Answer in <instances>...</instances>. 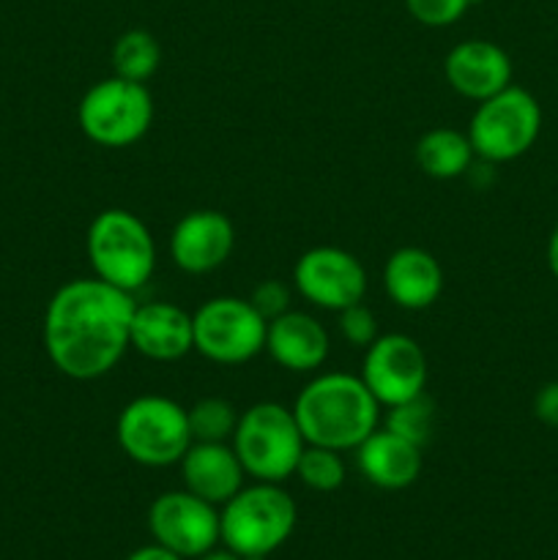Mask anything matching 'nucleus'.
<instances>
[{
    "label": "nucleus",
    "instance_id": "obj_1",
    "mask_svg": "<svg viewBox=\"0 0 558 560\" xmlns=\"http://www.w3.org/2000/svg\"><path fill=\"white\" fill-rule=\"evenodd\" d=\"M135 293L98 277L60 284L44 312V350L60 375L96 381L113 372L126 355L135 317Z\"/></svg>",
    "mask_w": 558,
    "mask_h": 560
},
{
    "label": "nucleus",
    "instance_id": "obj_2",
    "mask_svg": "<svg viewBox=\"0 0 558 560\" xmlns=\"http://www.w3.org/2000/svg\"><path fill=\"white\" fill-rule=\"evenodd\" d=\"M293 416L306 443L345 454L377 430L381 402L359 375L323 372L301 388Z\"/></svg>",
    "mask_w": 558,
    "mask_h": 560
},
{
    "label": "nucleus",
    "instance_id": "obj_3",
    "mask_svg": "<svg viewBox=\"0 0 558 560\" xmlns=\"http://www.w3.org/2000/svg\"><path fill=\"white\" fill-rule=\"evenodd\" d=\"M299 509L288 490L271 481H255L241 487L219 509V536L235 556H271L293 536Z\"/></svg>",
    "mask_w": 558,
    "mask_h": 560
},
{
    "label": "nucleus",
    "instance_id": "obj_4",
    "mask_svg": "<svg viewBox=\"0 0 558 560\" xmlns=\"http://www.w3.org/2000/svg\"><path fill=\"white\" fill-rule=\"evenodd\" d=\"M85 252L93 277L126 293L146 288L156 271V244L151 230L126 208H107L93 217L85 235Z\"/></svg>",
    "mask_w": 558,
    "mask_h": 560
},
{
    "label": "nucleus",
    "instance_id": "obj_5",
    "mask_svg": "<svg viewBox=\"0 0 558 560\" xmlns=\"http://www.w3.org/2000/svg\"><path fill=\"white\" fill-rule=\"evenodd\" d=\"M230 446L239 454L246 476L255 481L282 485L295 476V465L306 441L293 408L279 402H255L239 416Z\"/></svg>",
    "mask_w": 558,
    "mask_h": 560
},
{
    "label": "nucleus",
    "instance_id": "obj_6",
    "mask_svg": "<svg viewBox=\"0 0 558 560\" xmlns=\"http://www.w3.org/2000/svg\"><path fill=\"white\" fill-rule=\"evenodd\" d=\"M115 441L131 463L146 468L178 465L195 443L186 408L162 394H146L124 405L115 421Z\"/></svg>",
    "mask_w": 558,
    "mask_h": 560
},
{
    "label": "nucleus",
    "instance_id": "obj_7",
    "mask_svg": "<svg viewBox=\"0 0 558 560\" xmlns=\"http://www.w3.org/2000/svg\"><path fill=\"white\" fill-rule=\"evenodd\" d=\"M542 107L531 91L509 85L476 104L468 124V140L476 159L487 164L514 162L539 140Z\"/></svg>",
    "mask_w": 558,
    "mask_h": 560
},
{
    "label": "nucleus",
    "instance_id": "obj_8",
    "mask_svg": "<svg viewBox=\"0 0 558 560\" xmlns=\"http://www.w3.org/2000/svg\"><path fill=\"white\" fill-rule=\"evenodd\" d=\"M82 135L102 148H129L153 124V96L146 82L107 77L85 91L77 107Z\"/></svg>",
    "mask_w": 558,
    "mask_h": 560
},
{
    "label": "nucleus",
    "instance_id": "obj_9",
    "mask_svg": "<svg viewBox=\"0 0 558 560\" xmlns=\"http://www.w3.org/2000/svg\"><path fill=\"white\" fill-rule=\"evenodd\" d=\"M266 326L249 299L217 295L191 315L195 350L222 366H239L266 350Z\"/></svg>",
    "mask_w": 558,
    "mask_h": 560
},
{
    "label": "nucleus",
    "instance_id": "obj_10",
    "mask_svg": "<svg viewBox=\"0 0 558 560\" xmlns=\"http://www.w3.org/2000/svg\"><path fill=\"white\" fill-rule=\"evenodd\" d=\"M427 355L408 334H381L364 348L359 377L370 388L381 408L408 402L427 388Z\"/></svg>",
    "mask_w": 558,
    "mask_h": 560
},
{
    "label": "nucleus",
    "instance_id": "obj_11",
    "mask_svg": "<svg viewBox=\"0 0 558 560\" xmlns=\"http://www.w3.org/2000/svg\"><path fill=\"white\" fill-rule=\"evenodd\" d=\"M148 530L156 545L184 560H195L222 541L219 506L191 495L189 490L162 492L148 509Z\"/></svg>",
    "mask_w": 558,
    "mask_h": 560
},
{
    "label": "nucleus",
    "instance_id": "obj_12",
    "mask_svg": "<svg viewBox=\"0 0 558 560\" xmlns=\"http://www.w3.org/2000/svg\"><path fill=\"white\" fill-rule=\"evenodd\" d=\"M293 288L317 310L342 312L364 301L367 271L348 249L315 246L295 260Z\"/></svg>",
    "mask_w": 558,
    "mask_h": 560
},
{
    "label": "nucleus",
    "instance_id": "obj_13",
    "mask_svg": "<svg viewBox=\"0 0 558 560\" xmlns=\"http://www.w3.org/2000/svg\"><path fill=\"white\" fill-rule=\"evenodd\" d=\"M235 249V228L222 211L200 208L175 222L170 235V257L191 277H202L230 260Z\"/></svg>",
    "mask_w": 558,
    "mask_h": 560
},
{
    "label": "nucleus",
    "instance_id": "obj_14",
    "mask_svg": "<svg viewBox=\"0 0 558 560\" xmlns=\"http://www.w3.org/2000/svg\"><path fill=\"white\" fill-rule=\"evenodd\" d=\"M512 58L507 49L487 38L454 44L443 58V77L449 88L476 104L512 85Z\"/></svg>",
    "mask_w": 558,
    "mask_h": 560
},
{
    "label": "nucleus",
    "instance_id": "obj_15",
    "mask_svg": "<svg viewBox=\"0 0 558 560\" xmlns=\"http://www.w3.org/2000/svg\"><path fill=\"white\" fill-rule=\"evenodd\" d=\"M129 345L148 361L184 359L189 350H195V331H191V315L170 301H148L137 304L131 317Z\"/></svg>",
    "mask_w": 558,
    "mask_h": 560
},
{
    "label": "nucleus",
    "instance_id": "obj_16",
    "mask_svg": "<svg viewBox=\"0 0 558 560\" xmlns=\"http://www.w3.org/2000/svg\"><path fill=\"white\" fill-rule=\"evenodd\" d=\"M332 339L323 323L306 312L288 310L266 326V353L282 370L306 375L317 372L328 359Z\"/></svg>",
    "mask_w": 558,
    "mask_h": 560
},
{
    "label": "nucleus",
    "instance_id": "obj_17",
    "mask_svg": "<svg viewBox=\"0 0 558 560\" xmlns=\"http://www.w3.org/2000/svg\"><path fill=\"white\" fill-rule=\"evenodd\" d=\"M383 290L399 310H430L443 293L441 262L421 246H399L383 266Z\"/></svg>",
    "mask_w": 558,
    "mask_h": 560
},
{
    "label": "nucleus",
    "instance_id": "obj_18",
    "mask_svg": "<svg viewBox=\"0 0 558 560\" xmlns=\"http://www.w3.org/2000/svg\"><path fill=\"white\" fill-rule=\"evenodd\" d=\"M181 481L184 490L213 506H224L244 487V465L230 443L195 441L181 457Z\"/></svg>",
    "mask_w": 558,
    "mask_h": 560
},
{
    "label": "nucleus",
    "instance_id": "obj_19",
    "mask_svg": "<svg viewBox=\"0 0 558 560\" xmlns=\"http://www.w3.org/2000/svg\"><path fill=\"white\" fill-rule=\"evenodd\" d=\"M353 452L359 474L377 490H405L421 474V448L388 432L386 427H377Z\"/></svg>",
    "mask_w": 558,
    "mask_h": 560
},
{
    "label": "nucleus",
    "instance_id": "obj_20",
    "mask_svg": "<svg viewBox=\"0 0 558 560\" xmlns=\"http://www.w3.org/2000/svg\"><path fill=\"white\" fill-rule=\"evenodd\" d=\"M476 153L465 131H454L441 126L430 129L416 142V164L425 175L435 180H452L468 175L474 167Z\"/></svg>",
    "mask_w": 558,
    "mask_h": 560
},
{
    "label": "nucleus",
    "instance_id": "obj_21",
    "mask_svg": "<svg viewBox=\"0 0 558 560\" xmlns=\"http://www.w3.org/2000/svg\"><path fill=\"white\" fill-rule=\"evenodd\" d=\"M162 63V47L153 38V33L142 27L120 33L113 44V69L115 74L131 82H148L156 74Z\"/></svg>",
    "mask_w": 558,
    "mask_h": 560
},
{
    "label": "nucleus",
    "instance_id": "obj_22",
    "mask_svg": "<svg viewBox=\"0 0 558 560\" xmlns=\"http://www.w3.org/2000/svg\"><path fill=\"white\" fill-rule=\"evenodd\" d=\"M186 416H189L191 441L230 443L241 413H235V405L230 399L202 397L191 408H186Z\"/></svg>",
    "mask_w": 558,
    "mask_h": 560
},
{
    "label": "nucleus",
    "instance_id": "obj_23",
    "mask_svg": "<svg viewBox=\"0 0 558 560\" xmlns=\"http://www.w3.org/2000/svg\"><path fill=\"white\" fill-rule=\"evenodd\" d=\"M295 476L315 492L339 490V487L345 485L342 454L334 452V448L306 443L304 452H301L299 457V465H295Z\"/></svg>",
    "mask_w": 558,
    "mask_h": 560
},
{
    "label": "nucleus",
    "instance_id": "obj_24",
    "mask_svg": "<svg viewBox=\"0 0 558 560\" xmlns=\"http://www.w3.org/2000/svg\"><path fill=\"white\" fill-rule=\"evenodd\" d=\"M383 427H386L388 432H394V435L405 438V441L425 448V443L430 441L432 435V427H435V405L427 399V394L408 399V402L392 405Z\"/></svg>",
    "mask_w": 558,
    "mask_h": 560
},
{
    "label": "nucleus",
    "instance_id": "obj_25",
    "mask_svg": "<svg viewBox=\"0 0 558 560\" xmlns=\"http://www.w3.org/2000/svg\"><path fill=\"white\" fill-rule=\"evenodd\" d=\"M476 0H405V9L419 25L449 27L465 16Z\"/></svg>",
    "mask_w": 558,
    "mask_h": 560
},
{
    "label": "nucleus",
    "instance_id": "obj_26",
    "mask_svg": "<svg viewBox=\"0 0 558 560\" xmlns=\"http://www.w3.org/2000/svg\"><path fill=\"white\" fill-rule=\"evenodd\" d=\"M337 328L339 337L345 339L353 348H370L381 334H377V320L372 315V310H367L364 304H353L348 310L337 312Z\"/></svg>",
    "mask_w": 558,
    "mask_h": 560
},
{
    "label": "nucleus",
    "instance_id": "obj_27",
    "mask_svg": "<svg viewBox=\"0 0 558 560\" xmlns=\"http://www.w3.org/2000/svg\"><path fill=\"white\" fill-rule=\"evenodd\" d=\"M252 306L263 315V320H274V317L284 315L290 310V301H293V293L284 282L279 279H266V282L257 284L249 295Z\"/></svg>",
    "mask_w": 558,
    "mask_h": 560
},
{
    "label": "nucleus",
    "instance_id": "obj_28",
    "mask_svg": "<svg viewBox=\"0 0 558 560\" xmlns=\"http://www.w3.org/2000/svg\"><path fill=\"white\" fill-rule=\"evenodd\" d=\"M534 416L550 430H558V381L545 383L534 397Z\"/></svg>",
    "mask_w": 558,
    "mask_h": 560
},
{
    "label": "nucleus",
    "instance_id": "obj_29",
    "mask_svg": "<svg viewBox=\"0 0 558 560\" xmlns=\"http://www.w3.org/2000/svg\"><path fill=\"white\" fill-rule=\"evenodd\" d=\"M126 560H184V558L175 556V552H170L167 547H162V545H156V541H153V545L137 547V550L131 552V556Z\"/></svg>",
    "mask_w": 558,
    "mask_h": 560
},
{
    "label": "nucleus",
    "instance_id": "obj_30",
    "mask_svg": "<svg viewBox=\"0 0 558 560\" xmlns=\"http://www.w3.org/2000/svg\"><path fill=\"white\" fill-rule=\"evenodd\" d=\"M547 268H550L553 279L558 282V224L553 228L550 241H547Z\"/></svg>",
    "mask_w": 558,
    "mask_h": 560
},
{
    "label": "nucleus",
    "instance_id": "obj_31",
    "mask_svg": "<svg viewBox=\"0 0 558 560\" xmlns=\"http://www.w3.org/2000/svg\"><path fill=\"white\" fill-rule=\"evenodd\" d=\"M195 560H241V556H235V552L228 550V547H222V550H219V547H213V550L202 552V556H197Z\"/></svg>",
    "mask_w": 558,
    "mask_h": 560
},
{
    "label": "nucleus",
    "instance_id": "obj_32",
    "mask_svg": "<svg viewBox=\"0 0 558 560\" xmlns=\"http://www.w3.org/2000/svg\"><path fill=\"white\" fill-rule=\"evenodd\" d=\"M241 560H266V556H249V558H241Z\"/></svg>",
    "mask_w": 558,
    "mask_h": 560
}]
</instances>
